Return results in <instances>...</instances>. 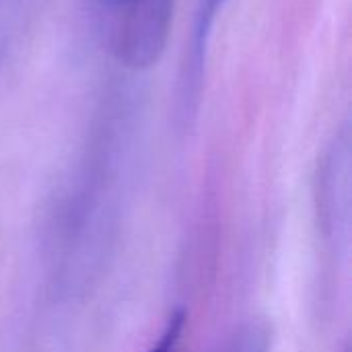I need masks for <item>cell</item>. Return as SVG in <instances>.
<instances>
[{"label":"cell","instance_id":"obj_2","mask_svg":"<svg viewBox=\"0 0 352 352\" xmlns=\"http://www.w3.org/2000/svg\"><path fill=\"white\" fill-rule=\"evenodd\" d=\"M223 0H202V8H200V14H198V25H196V31H194V47H192V64H202L204 62V45H206V39H208V33H210V27L214 23V16L219 12V6H221Z\"/></svg>","mask_w":352,"mask_h":352},{"label":"cell","instance_id":"obj_3","mask_svg":"<svg viewBox=\"0 0 352 352\" xmlns=\"http://www.w3.org/2000/svg\"><path fill=\"white\" fill-rule=\"evenodd\" d=\"M268 330L258 324H250L233 336L225 352H268Z\"/></svg>","mask_w":352,"mask_h":352},{"label":"cell","instance_id":"obj_1","mask_svg":"<svg viewBox=\"0 0 352 352\" xmlns=\"http://www.w3.org/2000/svg\"><path fill=\"white\" fill-rule=\"evenodd\" d=\"M173 0H101V27L109 54L126 68L155 66L171 33Z\"/></svg>","mask_w":352,"mask_h":352},{"label":"cell","instance_id":"obj_5","mask_svg":"<svg viewBox=\"0 0 352 352\" xmlns=\"http://www.w3.org/2000/svg\"><path fill=\"white\" fill-rule=\"evenodd\" d=\"M0 2H2V0H0Z\"/></svg>","mask_w":352,"mask_h":352},{"label":"cell","instance_id":"obj_4","mask_svg":"<svg viewBox=\"0 0 352 352\" xmlns=\"http://www.w3.org/2000/svg\"><path fill=\"white\" fill-rule=\"evenodd\" d=\"M186 328V314L184 311H175L169 322L165 324L161 336L157 338V342L148 349L146 352H175L179 346L182 334Z\"/></svg>","mask_w":352,"mask_h":352}]
</instances>
